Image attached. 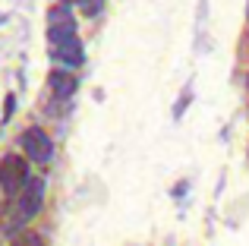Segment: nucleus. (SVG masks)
I'll use <instances>...</instances> for the list:
<instances>
[{
	"mask_svg": "<svg viewBox=\"0 0 249 246\" xmlns=\"http://www.w3.org/2000/svg\"><path fill=\"white\" fill-rule=\"evenodd\" d=\"M41 199H44V183L41 180H32V183H25L22 186V196H19V202H16V215L10 218V221H3V228H16V224H22V221H29L32 215H38V209H41Z\"/></svg>",
	"mask_w": 249,
	"mask_h": 246,
	"instance_id": "1",
	"label": "nucleus"
},
{
	"mask_svg": "<svg viewBox=\"0 0 249 246\" xmlns=\"http://www.w3.org/2000/svg\"><path fill=\"white\" fill-rule=\"evenodd\" d=\"M25 183H29V164H25V158L6 155L0 161V186H3V193L6 196H16V193H22Z\"/></svg>",
	"mask_w": 249,
	"mask_h": 246,
	"instance_id": "2",
	"label": "nucleus"
},
{
	"mask_svg": "<svg viewBox=\"0 0 249 246\" xmlns=\"http://www.w3.org/2000/svg\"><path fill=\"white\" fill-rule=\"evenodd\" d=\"M22 148H25V155H29L32 161H38V164L51 161V152H54L48 133L38 129V126H32V129H25V133H22Z\"/></svg>",
	"mask_w": 249,
	"mask_h": 246,
	"instance_id": "3",
	"label": "nucleus"
},
{
	"mask_svg": "<svg viewBox=\"0 0 249 246\" xmlns=\"http://www.w3.org/2000/svg\"><path fill=\"white\" fill-rule=\"evenodd\" d=\"M48 35H51V44L67 41V38L76 35V22H73L67 6H54V10L48 13Z\"/></svg>",
	"mask_w": 249,
	"mask_h": 246,
	"instance_id": "4",
	"label": "nucleus"
},
{
	"mask_svg": "<svg viewBox=\"0 0 249 246\" xmlns=\"http://www.w3.org/2000/svg\"><path fill=\"white\" fill-rule=\"evenodd\" d=\"M54 54H57V60H63L67 67H79L82 63V44H79V38H67V41H57L54 44Z\"/></svg>",
	"mask_w": 249,
	"mask_h": 246,
	"instance_id": "5",
	"label": "nucleus"
},
{
	"mask_svg": "<svg viewBox=\"0 0 249 246\" xmlns=\"http://www.w3.org/2000/svg\"><path fill=\"white\" fill-rule=\"evenodd\" d=\"M51 92L57 95V98H70V95L76 92V79L70 73H51Z\"/></svg>",
	"mask_w": 249,
	"mask_h": 246,
	"instance_id": "6",
	"label": "nucleus"
},
{
	"mask_svg": "<svg viewBox=\"0 0 249 246\" xmlns=\"http://www.w3.org/2000/svg\"><path fill=\"white\" fill-rule=\"evenodd\" d=\"M10 246H44V240L35 234V230H22V234L13 237V243H10Z\"/></svg>",
	"mask_w": 249,
	"mask_h": 246,
	"instance_id": "7",
	"label": "nucleus"
},
{
	"mask_svg": "<svg viewBox=\"0 0 249 246\" xmlns=\"http://www.w3.org/2000/svg\"><path fill=\"white\" fill-rule=\"evenodd\" d=\"M13 105H16V98H13V95H10V98H6V105H3V120H6V117H10V114H13Z\"/></svg>",
	"mask_w": 249,
	"mask_h": 246,
	"instance_id": "8",
	"label": "nucleus"
},
{
	"mask_svg": "<svg viewBox=\"0 0 249 246\" xmlns=\"http://www.w3.org/2000/svg\"><path fill=\"white\" fill-rule=\"evenodd\" d=\"M63 3H82V0H63Z\"/></svg>",
	"mask_w": 249,
	"mask_h": 246,
	"instance_id": "9",
	"label": "nucleus"
},
{
	"mask_svg": "<svg viewBox=\"0 0 249 246\" xmlns=\"http://www.w3.org/2000/svg\"><path fill=\"white\" fill-rule=\"evenodd\" d=\"M246 86H249V76H246Z\"/></svg>",
	"mask_w": 249,
	"mask_h": 246,
	"instance_id": "10",
	"label": "nucleus"
}]
</instances>
